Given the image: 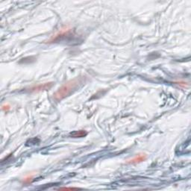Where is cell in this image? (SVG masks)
Instances as JSON below:
<instances>
[{
    "label": "cell",
    "mask_w": 191,
    "mask_h": 191,
    "mask_svg": "<svg viewBox=\"0 0 191 191\" xmlns=\"http://www.w3.org/2000/svg\"><path fill=\"white\" fill-rule=\"evenodd\" d=\"M77 187H60V188L58 189L60 190H78Z\"/></svg>",
    "instance_id": "6"
},
{
    "label": "cell",
    "mask_w": 191,
    "mask_h": 191,
    "mask_svg": "<svg viewBox=\"0 0 191 191\" xmlns=\"http://www.w3.org/2000/svg\"><path fill=\"white\" fill-rule=\"evenodd\" d=\"M2 110H6V111H7V110H10V106L8 105H3V106H2Z\"/></svg>",
    "instance_id": "7"
},
{
    "label": "cell",
    "mask_w": 191,
    "mask_h": 191,
    "mask_svg": "<svg viewBox=\"0 0 191 191\" xmlns=\"http://www.w3.org/2000/svg\"><path fill=\"white\" fill-rule=\"evenodd\" d=\"M84 84L83 77H77L69 80L67 83L64 84L61 87L58 88V90L53 94L54 99L57 102L61 101L62 99L68 97L71 94L73 93L76 90L79 88Z\"/></svg>",
    "instance_id": "1"
},
{
    "label": "cell",
    "mask_w": 191,
    "mask_h": 191,
    "mask_svg": "<svg viewBox=\"0 0 191 191\" xmlns=\"http://www.w3.org/2000/svg\"><path fill=\"white\" fill-rule=\"evenodd\" d=\"M71 32V29H69V28H66V29H62L60 30V31H58L56 35H53V37H52L50 38V40H49V43H54L56 42V41H58L62 37H67V35H69V33Z\"/></svg>",
    "instance_id": "3"
},
{
    "label": "cell",
    "mask_w": 191,
    "mask_h": 191,
    "mask_svg": "<svg viewBox=\"0 0 191 191\" xmlns=\"http://www.w3.org/2000/svg\"><path fill=\"white\" fill-rule=\"evenodd\" d=\"M146 160V155H138L137 156L134 157L131 160H128V164H136L141 163V162L144 161V160Z\"/></svg>",
    "instance_id": "4"
},
{
    "label": "cell",
    "mask_w": 191,
    "mask_h": 191,
    "mask_svg": "<svg viewBox=\"0 0 191 191\" xmlns=\"http://www.w3.org/2000/svg\"><path fill=\"white\" fill-rule=\"evenodd\" d=\"M53 86L52 82H48V83L40 84V85H35V86L30 87L29 91L30 92H40L42 90H47L52 88Z\"/></svg>",
    "instance_id": "2"
},
{
    "label": "cell",
    "mask_w": 191,
    "mask_h": 191,
    "mask_svg": "<svg viewBox=\"0 0 191 191\" xmlns=\"http://www.w3.org/2000/svg\"><path fill=\"white\" fill-rule=\"evenodd\" d=\"M87 131H84V130H79V131H74L70 133V137L73 138H81V137H84L87 135Z\"/></svg>",
    "instance_id": "5"
}]
</instances>
